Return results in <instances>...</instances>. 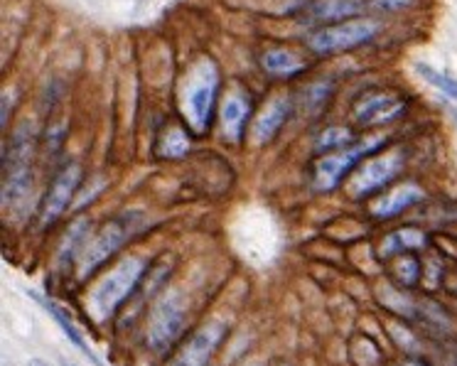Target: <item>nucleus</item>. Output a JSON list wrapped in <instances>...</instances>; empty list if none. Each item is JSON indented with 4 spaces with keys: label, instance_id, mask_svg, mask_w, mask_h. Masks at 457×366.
<instances>
[{
    "label": "nucleus",
    "instance_id": "aec40b11",
    "mask_svg": "<svg viewBox=\"0 0 457 366\" xmlns=\"http://www.w3.org/2000/svg\"><path fill=\"white\" fill-rule=\"evenodd\" d=\"M352 133L347 129H328L320 133V138L315 140V150L325 153V150H345L352 146Z\"/></svg>",
    "mask_w": 457,
    "mask_h": 366
},
{
    "label": "nucleus",
    "instance_id": "7ed1b4c3",
    "mask_svg": "<svg viewBox=\"0 0 457 366\" xmlns=\"http://www.w3.org/2000/svg\"><path fill=\"white\" fill-rule=\"evenodd\" d=\"M30 158H32V129L30 123H22L15 130L11 148L3 153V202L21 204L30 192Z\"/></svg>",
    "mask_w": 457,
    "mask_h": 366
},
{
    "label": "nucleus",
    "instance_id": "4be33fe9",
    "mask_svg": "<svg viewBox=\"0 0 457 366\" xmlns=\"http://www.w3.org/2000/svg\"><path fill=\"white\" fill-rule=\"evenodd\" d=\"M332 84L329 81H318V84H312L308 91H305V101H308V109H320L325 101L329 99V94H332Z\"/></svg>",
    "mask_w": 457,
    "mask_h": 366
},
{
    "label": "nucleus",
    "instance_id": "393cba45",
    "mask_svg": "<svg viewBox=\"0 0 457 366\" xmlns=\"http://www.w3.org/2000/svg\"><path fill=\"white\" fill-rule=\"evenodd\" d=\"M8 126V96H3V129Z\"/></svg>",
    "mask_w": 457,
    "mask_h": 366
},
{
    "label": "nucleus",
    "instance_id": "9b49d317",
    "mask_svg": "<svg viewBox=\"0 0 457 366\" xmlns=\"http://www.w3.org/2000/svg\"><path fill=\"white\" fill-rule=\"evenodd\" d=\"M406 111V104L396 99L394 94H371L367 99L359 101L354 119L359 126H378V123H388V121L398 119Z\"/></svg>",
    "mask_w": 457,
    "mask_h": 366
},
{
    "label": "nucleus",
    "instance_id": "f3484780",
    "mask_svg": "<svg viewBox=\"0 0 457 366\" xmlns=\"http://www.w3.org/2000/svg\"><path fill=\"white\" fill-rule=\"evenodd\" d=\"M261 64H263V70L269 71L270 77H280V79L295 77V74L305 70V62L290 50H269L263 54Z\"/></svg>",
    "mask_w": 457,
    "mask_h": 366
},
{
    "label": "nucleus",
    "instance_id": "f257e3e1",
    "mask_svg": "<svg viewBox=\"0 0 457 366\" xmlns=\"http://www.w3.org/2000/svg\"><path fill=\"white\" fill-rule=\"evenodd\" d=\"M145 270V261L140 256L123 258L120 263L111 268L106 276L101 278L99 286L91 290L89 307L96 320H109L120 303L133 293V287L138 286L140 276Z\"/></svg>",
    "mask_w": 457,
    "mask_h": 366
},
{
    "label": "nucleus",
    "instance_id": "20e7f679",
    "mask_svg": "<svg viewBox=\"0 0 457 366\" xmlns=\"http://www.w3.org/2000/svg\"><path fill=\"white\" fill-rule=\"evenodd\" d=\"M187 322V305L178 290H170L153 303L145 322V342L153 352H165L178 342Z\"/></svg>",
    "mask_w": 457,
    "mask_h": 366
},
{
    "label": "nucleus",
    "instance_id": "dca6fc26",
    "mask_svg": "<svg viewBox=\"0 0 457 366\" xmlns=\"http://www.w3.org/2000/svg\"><path fill=\"white\" fill-rule=\"evenodd\" d=\"M37 300H40L42 307H45V310L50 312L52 320H54V322L60 325V329H62V332H64V337L70 339L71 345L77 346V349H79L81 354L89 356V359H91V362H94V364H99V359H96V356H94V352H91L89 346H87V339L81 337V332H79V329H77V325L71 322V317L67 315V310H64V307H62L60 303H54L52 297H37ZM99 366H101V364H99Z\"/></svg>",
    "mask_w": 457,
    "mask_h": 366
},
{
    "label": "nucleus",
    "instance_id": "c85d7f7f",
    "mask_svg": "<svg viewBox=\"0 0 457 366\" xmlns=\"http://www.w3.org/2000/svg\"><path fill=\"white\" fill-rule=\"evenodd\" d=\"M64 366H77V364H64Z\"/></svg>",
    "mask_w": 457,
    "mask_h": 366
},
{
    "label": "nucleus",
    "instance_id": "423d86ee",
    "mask_svg": "<svg viewBox=\"0 0 457 366\" xmlns=\"http://www.w3.org/2000/svg\"><path fill=\"white\" fill-rule=\"evenodd\" d=\"M217 91V70L209 62H202V67L195 70L185 87V113H187L189 126L195 129V133H204L209 129L212 116H214Z\"/></svg>",
    "mask_w": 457,
    "mask_h": 366
},
{
    "label": "nucleus",
    "instance_id": "0eeeda50",
    "mask_svg": "<svg viewBox=\"0 0 457 366\" xmlns=\"http://www.w3.org/2000/svg\"><path fill=\"white\" fill-rule=\"evenodd\" d=\"M386 143V138H367L361 143H354L345 150H335V153H328L325 158L318 160V165L312 170V187L318 192H329L335 189L345 179V175L352 172V168L367 158L369 153H374L377 148H381Z\"/></svg>",
    "mask_w": 457,
    "mask_h": 366
},
{
    "label": "nucleus",
    "instance_id": "6e6552de",
    "mask_svg": "<svg viewBox=\"0 0 457 366\" xmlns=\"http://www.w3.org/2000/svg\"><path fill=\"white\" fill-rule=\"evenodd\" d=\"M401 168H403V158L398 153H388V155H381V158L369 160L352 175V182H349L352 197L361 199L374 195L378 189H384L388 182H394L398 178Z\"/></svg>",
    "mask_w": 457,
    "mask_h": 366
},
{
    "label": "nucleus",
    "instance_id": "a211bd4d",
    "mask_svg": "<svg viewBox=\"0 0 457 366\" xmlns=\"http://www.w3.org/2000/svg\"><path fill=\"white\" fill-rule=\"evenodd\" d=\"M413 70L418 71V77H420V79H426L428 84H430V87H436L440 94H445V96L457 101V79H453L450 74L436 70V67H430V64H426V62H416V64H413Z\"/></svg>",
    "mask_w": 457,
    "mask_h": 366
},
{
    "label": "nucleus",
    "instance_id": "39448f33",
    "mask_svg": "<svg viewBox=\"0 0 457 366\" xmlns=\"http://www.w3.org/2000/svg\"><path fill=\"white\" fill-rule=\"evenodd\" d=\"M381 25L371 18H357V21L337 22V25H325L318 32L308 37V47L315 54H337V52H349L367 45L378 35Z\"/></svg>",
    "mask_w": 457,
    "mask_h": 366
},
{
    "label": "nucleus",
    "instance_id": "2eb2a0df",
    "mask_svg": "<svg viewBox=\"0 0 457 366\" xmlns=\"http://www.w3.org/2000/svg\"><path fill=\"white\" fill-rule=\"evenodd\" d=\"M423 189L418 187V185H403V187L391 189L388 195L378 199L374 209H371V214L378 219H391L398 217V214H403L406 209H411L418 202H423Z\"/></svg>",
    "mask_w": 457,
    "mask_h": 366
},
{
    "label": "nucleus",
    "instance_id": "1a4fd4ad",
    "mask_svg": "<svg viewBox=\"0 0 457 366\" xmlns=\"http://www.w3.org/2000/svg\"><path fill=\"white\" fill-rule=\"evenodd\" d=\"M79 179H81V168L79 165H67V168L62 170L60 175L54 178V182L50 185V192H47V197L42 202L40 209V224L45 229L52 227L57 219L67 212L70 207L71 197H74V192L79 187Z\"/></svg>",
    "mask_w": 457,
    "mask_h": 366
},
{
    "label": "nucleus",
    "instance_id": "ddd939ff",
    "mask_svg": "<svg viewBox=\"0 0 457 366\" xmlns=\"http://www.w3.org/2000/svg\"><path fill=\"white\" fill-rule=\"evenodd\" d=\"M290 104L288 96H278V99H270L266 104V109L261 111L256 121H253V143L256 146H266L269 140H273L278 136L280 126L286 123V119L290 116Z\"/></svg>",
    "mask_w": 457,
    "mask_h": 366
},
{
    "label": "nucleus",
    "instance_id": "bb28decb",
    "mask_svg": "<svg viewBox=\"0 0 457 366\" xmlns=\"http://www.w3.org/2000/svg\"><path fill=\"white\" fill-rule=\"evenodd\" d=\"M406 366H426V364H420V362H408Z\"/></svg>",
    "mask_w": 457,
    "mask_h": 366
},
{
    "label": "nucleus",
    "instance_id": "6ab92c4d",
    "mask_svg": "<svg viewBox=\"0 0 457 366\" xmlns=\"http://www.w3.org/2000/svg\"><path fill=\"white\" fill-rule=\"evenodd\" d=\"M388 251L386 254H391V251H416V248H426L428 246V237L420 231V229H401V231H396V234H391L386 241Z\"/></svg>",
    "mask_w": 457,
    "mask_h": 366
},
{
    "label": "nucleus",
    "instance_id": "f8f14e48",
    "mask_svg": "<svg viewBox=\"0 0 457 366\" xmlns=\"http://www.w3.org/2000/svg\"><path fill=\"white\" fill-rule=\"evenodd\" d=\"M369 8V0H315L310 5L305 21L325 22V25H337V22L352 21L354 15Z\"/></svg>",
    "mask_w": 457,
    "mask_h": 366
},
{
    "label": "nucleus",
    "instance_id": "b1692460",
    "mask_svg": "<svg viewBox=\"0 0 457 366\" xmlns=\"http://www.w3.org/2000/svg\"><path fill=\"white\" fill-rule=\"evenodd\" d=\"M416 0H369V8L377 12H401L408 11Z\"/></svg>",
    "mask_w": 457,
    "mask_h": 366
},
{
    "label": "nucleus",
    "instance_id": "c756f323",
    "mask_svg": "<svg viewBox=\"0 0 457 366\" xmlns=\"http://www.w3.org/2000/svg\"><path fill=\"white\" fill-rule=\"evenodd\" d=\"M251 366H259V364H251Z\"/></svg>",
    "mask_w": 457,
    "mask_h": 366
},
{
    "label": "nucleus",
    "instance_id": "f03ea898",
    "mask_svg": "<svg viewBox=\"0 0 457 366\" xmlns=\"http://www.w3.org/2000/svg\"><path fill=\"white\" fill-rule=\"evenodd\" d=\"M140 217L138 212H130V214H120V217L111 219L109 224L99 229L91 241H87V246L81 248L79 254V278H89L99 266H104L116 251H119L126 241L136 237L140 231Z\"/></svg>",
    "mask_w": 457,
    "mask_h": 366
},
{
    "label": "nucleus",
    "instance_id": "5701e85b",
    "mask_svg": "<svg viewBox=\"0 0 457 366\" xmlns=\"http://www.w3.org/2000/svg\"><path fill=\"white\" fill-rule=\"evenodd\" d=\"M165 153L170 158H178V155H185V150H189V140L182 136V130L172 129L168 130V143H165Z\"/></svg>",
    "mask_w": 457,
    "mask_h": 366
},
{
    "label": "nucleus",
    "instance_id": "4468645a",
    "mask_svg": "<svg viewBox=\"0 0 457 366\" xmlns=\"http://www.w3.org/2000/svg\"><path fill=\"white\" fill-rule=\"evenodd\" d=\"M251 101L244 99L241 94H231L227 101L221 104V129H224V138L231 143H239L246 130V121H249Z\"/></svg>",
    "mask_w": 457,
    "mask_h": 366
},
{
    "label": "nucleus",
    "instance_id": "9d476101",
    "mask_svg": "<svg viewBox=\"0 0 457 366\" xmlns=\"http://www.w3.org/2000/svg\"><path fill=\"white\" fill-rule=\"evenodd\" d=\"M224 335H227L224 322H209V325H204L199 332L189 337L187 345L179 349L168 366H204L219 349Z\"/></svg>",
    "mask_w": 457,
    "mask_h": 366
},
{
    "label": "nucleus",
    "instance_id": "412c9836",
    "mask_svg": "<svg viewBox=\"0 0 457 366\" xmlns=\"http://www.w3.org/2000/svg\"><path fill=\"white\" fill-rule=\"evenodd\" d=\"M396 276H398V280H401V286H403V287L416 286L418 280H420V276H423V270H420V263H418V258L403 254V256L398 258V263H396Z\"/></svg>",
    "mask_w": 457,
    "mask_h": 366
},
{
    "label": "nucleus",
    "instance_id": "a878e982",
    "mask_svg": "<svg viewBox=\"0 0 457 366\" xmlns=\"http://www.w3.org/2000/svg\"><path fill=\"white\" fill-rule=\"evenodd\" d=\"M28 366H50L47 362H42V359H30V364Z\"/></svg>",
    "mask_w": 457,
    "mask_h": 366
},
{
    "label": "nucleus",
    "instance_id": "cd10ccee",
    "mask_svg": "<svg viewBox=\"0 0 457 366\" xmlns=\"http://www.w3.org/2000/svg\"><path fill=\"white\" fill-rule=\"evenodd\" d=\"M453 116H455V121H457V111H453Z\"/></svg>",
    "mask_w": 457,
    "mask_h": 366
}]
</instances>
